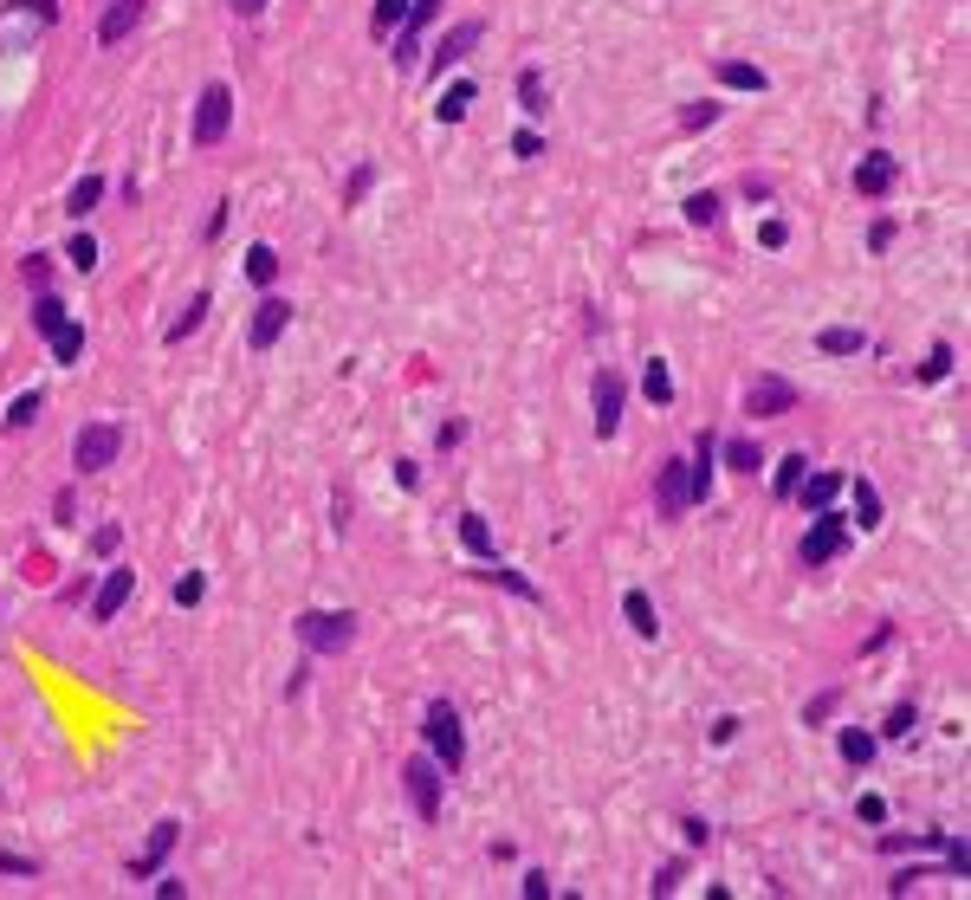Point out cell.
<instances>
[{
    "instance_id": "obj_33",
    "label": "cell",
    "mask_w": 971,
    "mask_h": 900,
    "mask_svg": "<svg viewBox=\"0 0 971 900\" xmlns=\"http://www.w3.org/2000/svg\"><path fill=\"white\" fill-rule=\"evenodd\" d=\"M726 460H732V473H758L764 467V447L758 441H726Z\"/></svg>"
},
{
    "instance_id": "obj_2",
    "label": "cell",
    "mask_w": 971,
    "mask_h": 900,
    "mask_svg": "<svg viewBox=\"0 0 971 900\" xmlns=\"http://www.w3.org/2000/svg\"><path fill=\"white\" fill-rule=\"evenodd\" d=\"M357 642V616L350 609H305L298 616V648L305 654H344Z\"/></svg>"
},
{
    "instance_id": "obj_8",
    "label": "cell",
    "mask_w": 971,
    "mask_h": 900,
    "mask_svg": "<svg viewBox=\"0 0 971 900\" xmlns=\"http://www.w3.org/2000/svg\"><path fill=\"white\" fill-rule=\"evenodd\" d=\"M797 408V389L784 383V376H758V383L745 389V415L751 421H771V415H790Z\"/></svg>"
},
{
    "instance_id": "obj_54",
    "label": "cell",
    "mask_w": 971,
    "mask_h": 900,
    "mask_svg": "<svg viewBox=\"0 0 971 900\" xmlns=\"http://www.w3.org/2000/svg\"><path fill=\"white\" fill-rule=\"evenodd\" d=\"M227 7H234L240 20H253V13H266V0H227Z\"/></svg>"
},
{
    "instance_id": "obj_5",
    "label": "cell",
    "mask_w": 971,
    "mask_h": 900,
    "mask_svg": "<svg viewBox=\"0 0 971 900\" xmlns=\"http://www.w3.org/2000/svg\"><path fill=\"white\" fill-rule=\"evenodd\" d=\"M227 124H234V91H227V85H208L195 98V124H188V136H195L201 149H214L227 136Z\"/></svg>"
},
{
    "instance_id": "obj_53",
    "label": "cell",
    "mask_w": 971,
    "mask_h": 900,
    "mask_svg": "<svg viewBox=\"0 0 971 900\" xmlns=\"http://www.w3.org/2000/svg\"><path fill=\"white\" fill-rule=\"evenodd\" d=\"M829 706H836V693H816V700H810V713H803V719L816 726V719H829Z\"/></svg>"
},
{
    "instance_id": "obj_13",
    "label": "cell",
    "mask_w": 971,
    "mask_h": 900,
    "mask_svg": "<svg viewBox=\"0 0 971 900\" xmlns=\"http://www.w3.org/2000/svg\"><path fill=\"white\" fill-rule=\"evenodd\" d=\"M285 324H292V305H285V298H259V311H253V350L279 344Z\"/></svg>"
},
{
    "instance_id": "obj_49",
    "label": "cell",
    "mask_w": 971,
    "mask_h": 900,
    "mask_svg": "<svg viewBox=\"0 0 971 900\" xmlns=\"http://www.w3.org/2000/svg\"><path fill=\"white\" fill-rule=\"evenodd\" d=\"M117 544H123V531H117V525H104V531H98V538H91V551H98V557H111V551H117Z\"/></svg>"
},
{
    "instance_id": "obj_38",
    "label": "cell",
    "mask_w": 971,
    "mask_h": 900,
    "mask_svg": "<svg viewBox=\"0 0 971 900\" xmlns=\"http://www.w3.org/2000/svg\"><path fill=\"white\" fill-rule=\"evenodd\" d=\"M65 259H72V266H98V240H91V234H72V240H65Z\"/></svg>"
},
{
    "instance_id": "obj_3",
    "label": "cell",
    "mask_w": 971,
    "mask_h": 900,
    "mask_svg": "<svg viewBox=\"0 0 971 900\" xmlns=\"http://www.w3.org/2000/svg\"><path fill=\"white\" fill-rule=\"evenodd\" d=\"M428 745H434V765H441V771L467 765V732H460V713L447 700L428 706Z\"/></svg>"
},
{
    "instance_id": "obj_18",
    "label": "cell",
    "mask_w": 971,
    "mask_h": 900,
    "mask_svg": "<svg viewBox=\"0 0 971 900\" xmlns=\"http://www.w3.org/2000/svg\"><path fill=\"white\" fill-rule=\"evenodd\" d=\"M622 616H628V629H635L641 642H654V635H661V622H654V603H648V590H628V596H622Z\"/></svg>"
},
{
    "instance_id": "obj_37",
    "label": "cell",
    "mask_w": 971,
    "mask_h": 900,
    "mask_svg": "<svg viewBox=\"0 0 971 900\" xmlns=\"http://www.w3.org/2000/svg\"><path fill=\"white\" fill-rule=\"evenodd\" d=\"M713 117H719V104H706V98H700V104H687V111H680V130H687V136H700L706 124H713Z\"/></svg>"
},
{
    "instance_id": "obj_20",
    "label": "cell",
    "mask_w": 971,
    "mask_h": 900,
    "mask_svg": "<svg viewBox=\"0 0 971 900\" xmlns=\"http://www.w3.org/2000/svg\"><path fill=\"white\" fill-rule=\"evenodd\" d=\"M208 311H214V298H208V292H195V298H188V305H182V318L169 324V344H182V337H195V331H201V318H208Z\"/></svg>"
},
{
    "instance_id": "obj_31",
    "label": "cell",
    "mask_w": 971,
    "mask_h": 900,
    "mask_svg": "<svg viewBox=\"0 0 971 900\" xmlns=\"http://www.w3.org/2000/svg\"><path fill=\"white\" fill-rule=\"evenodd\" d=\"M246 279H253V285H272V279H279V253H272V247H253V253H246Z\"/></svg>"
},
{
    "instance_id": "obj_48",
    "label": "cell",
    "mask_w": 971,
    "mask_h": 900,
    "mask_svg": "<svg viewBox=\"0 0 971 900\" xmlns=\"http://www.w3.org/2000/svg\"><path fill=\"white\" fill-rule=\"evenodd\" d=\"M369 182H376V175H369V169H357V175H350V182H344V201H350V208H357V201L369 195Z\"/></svg>"
},
{
    "instance_id": "obj_28",
    "label": "cell",
    "mask_w": 971,
    "mask_h": 900,
    "mask_svg": "<svg viewBox=\"0 0 971 900\" xmlns=\"http://www.w3.org/2000/svg\"><path fill=\"white\" fill-rule=\"evenodd\" d=\"M59 324H65V305H59L52 292H39V298H33V331H39V337H52Z\"/></svg>"
},
{
    "instance_id": "obj_23",
    "label": "cell",
    "mask_w": 971,
    "mask_h": 900,
    "mask_svg": "<svg viewBox=\"0 0 971 900\" xmlns=\"http://www.w3.org/2000/svg\"><path fill=\"white\" fill-rule=\"evenodd\" d=\"M98 201H104V175H85V182L65 195V214H78V221H85V214H98Z\"/></svg>"
},
{
    "instance_id": "obj_15",
    "label": "cell",
    "mask_w": 971,
    "mask_h": 900,
    "mask_svg": "<svg viewBox=\"0 0 971 900\" xmlns=\"http://www.w3.org/2000/svg\"><path fill=\"white\" fill-rule=\"evenodd\" d=\"M887 188H894V156H861V169H855V195L881 201Z\"/></svg>"
},
{
    "instance_id": "obj_39",
    "label": "cell",
    "mask_w": 971,
    "mask_h": 900,
    "mask_svg": "<svg viewBox=\"0 0 971 900\" xmlns=\"http://www.w3.org/2000/svg\"><path fill=\"white\" fill-rule=\"evenodd\" d=\"M415 52H421V33L402 20V39H395V65H402V72H415Z\"/></svg>"
},
{
    "instance_id": "obj_42",
    "label": "cell",
    "mask_w": 971,
    "mask_h": 900,
    "mask_svg": "<svg viewBox=\"0 0 971 900\" xmlns=\"http://www.w3.org/2000/svg\"><path fill=\"white\" fill-rule=\"evenodd\" d=\"M480 577H492V583H505V590H518L525 603H538V583H525L518 570H480Z\"/></svg>"
},
{
    "instance_id": "obj_34",
    "label": "cell",
    "mask_w": 971,
    "mask_h": 900,
    "mask_svg": "<svg viewBox=\"0 0 971 900\" xmlns=\"http://www.w3.org/2000/svg\"><path fill=\"white\" fill-rule=\"evenodd\" d=\"M946 376H952V344H933L920 363V383H946Z\"/></svg>"
},
{
    "instance_id": "obj_41",
    "label": "cell",
    "mask_w": 971,
    "mask_h": 900,
    "mask_svg": "<svg viewBox=\"0 0 971 900\" xmlns=\"http://www.w3.org/2000/svg\"><path fill=\"white\" fill-rule=\"evenodd\" d=\"M408 20V0H376V33H395Z\"/></svg>"
},
{
    "instance_id": "obj_44",
    "label": "cell",
    "mask_w": 971,
    "mask_h": 900,
    "mask_svg": "<svg viewBox=\"0 0 971 900\" xmlns=\"http://www.w3.org/2000/svg\"><path fill=\"white\" fill-rule=\"evenodd\" d=\"M512 156H518V162L544 156V136H538V130H518V136H512Z\"/></svg>"
},
{
    "instance_id": "obj_21",
    "label": "cell",
    "mask_w": 971,
    "mask_h": 900,
    "mask_svg": "<svg viewBox=\"0 0 971 900\" xmlns=\"http://www.w3.org/2000/svg\"><path fill=\"white\" fill-rule=\"evenodd\" d=\"M460 544H467L480 564H492V531H486V518L480 512H460Z\"/></svg>"
},
{
    "instance_id": "obj_29",
    "label": "cell",
    "mask_w": 971,
    "mask_h": 900,
    "mask_svg": "<svg viewBox=\"0 0 971 900\" xmlns=\"http://www.w3.org/2000/svg\"><path fill=\"white\" fill-rule=\"evenodd\" d=\"M0 421H7L13 434H20V428H33V421H39V395H33V389H26V395H13V402H7V415H0Z\"/></svg>"
},
{
    "instance_id": "obj_51",
    "label": "cell",
    "mask_w": 971,
    "mask_h": 900,
    "mask_svg": "<svg viewBox=\"0 0 971 900\" xmlns=\"http://www.w3.org/2000/svg\"><path fill=\"white\" fill-rule=\"evenodd\" d=\"M395 486H421V467H415V460H395Z\"/></svg>"
},
{
    "instance_id": "obj_24",
    "label": "cell",
    "mask_w": 971,
    "mask_h": 900,
    "mask_svg": "<svg viewBox=\"0 0 971 900\" xmlns=\"http://www.w3.org/2000/svg\"><path fill=\"white\" fill-rule=\"evenodd\" d=\"M473 98H480V91H473V78H467V85H454L441 104H434V117H441V124H460V117L473 111Z\"/></svg>"
},
{
    "instance_id": "obj_43",
    "label": "cell",
    "mask_w": 971,
    "mask_h": 900,
    "mask_svg": "<svg viewBox=\"0 0 971 900\" xmlns=\"http://www.w3.org/2000/svg\"><path fill=\"white\" fill-rule=\"evenodd\" d=\"M913 719H920L913 706H894V713H887V726H881V739H907V732H913Z\"/></svg>"
},
{
    "instance_id": "obj_14",
    "label": "cell",
    "mask_w": 971,
    "mask_h": 900,
    "mask_svg": "<svg viewBox=\"0 0 971 900\" xmlns=\"http://www.w3.org/2000/svg\"><path fill=\"white\" fill-rule=\"evenodd\" d=\"M836 493H842V473H803V486H797V493H790V499H803V506H810V512H829V506H836Z\"/></svg>"
},
{
    "instance_id": "obj_19",
    "label": "cell",
    "mask_w": 971,
    "mask_h": 900,
    "mask_svg": "<svg viewBox=\"0 0 971 900\" xmlns=\"http://www.w3.org/2000/svg\"><path fill=\"white\" fill-rule=\"evenodd\" d=\"M713 72H719V85H726V91H764V85H771V78H764L758 65H745V59H719Z\"/></svg>"
},
{
    "instance_id": "obj_50",
    "label": "cell",
    "mask_w": 971,
    "mask_h": 900,
    "mask_svg": "<svg viewBox=\"0 0 971 900\" xmlns=\"http://www.w3.org/2000/svg\"><path fill=\"white\" fill-rule=\"evenodd\" d=\"M758 240H764V247H784L790 227H784V221H764V227H758Z\"/></svg>"
},
{
    "instance_id": "obj_12",
    "label": "cell",
    "mask_w": 971,
    "mask_h": 900,
    "mask_svg": "<svg viewBox=\"0 0 971 900\" xmlns=\"http://www.w3.org/2000/svg\"><path fill=\"white\" fill-rule=\"evenodd\" d=\"M654 506H661V518H680L693 506V493H687V460H667L661 467V480H654Z\"/></svg>"
},
{
    "instance_id": "obj_30",
    "label": "cell",
    "mask_w": 971,
    "mask_h": 900,
    "mask_svg": "<svg viewBox=\"0 0 971 900\" xmlns=\"http://www.w3.org/2000/svg\"><path fill=\"white\" fill-rule=\"evenodd\" d=\"M719 208H726V201H719L713 188H700V195H687V221H693V227H713V221H719Z\"/></svg>"
},
{
    "instance_id": "obj_47",
    "label": "cell",
    "mask_w": 971,
    "mask_h": 900,
    "mask_svg": "<svg viewBox=\"0 0 971 900\" xmlns=\"http://www.w3.org/2000/svg\"><path fill=\"white\" fill-rule=\"evenodd\" d=\"M175 603H182V609H195V603H201V577H195V570H188V577L175 583Z\"/></svg>"
},
{
    "instance_id": "obj_45",
    "label": "cell",
    "mask_w": 971,
    "mask_h": 900,
    "mask_svg": "<svg viewBox=\"0 0 971 900\" xmlns=\"http://www.w3.org/2000/svg\"><path fill=\"white\" fill-rule=\"evenodd\" d=\"M680 881H687V862H667V868H661V875H654V894H674V888H680Z\"/></svg>"
},
{
    "instance_id": "obj_52",
    "label": "cell",
    "mask_w": 971,
    "mask_h": 900,
    "mask_svg": "<svg viewBox=\"0 0 971 900\" xmlns=\"http://www.w3.org/2000/svg\"><path fill=\"white\" fill-rule=\"evenodd\" d=\"M887 240H894V221H874V227H868V247H874V253H881V247H887Z\"/></svg>"
},
{
    "instance_id": "obj_9",
    "label": "cell",
    "mask_w": 971,
    "mask_h": 900,
    "mask_svg": "<svg viewBox=\"0 0 971 900\" xmlns=\"http://www.w3.org/2000/svg\"><path fill=\"white\" fill-rule=\"evenodd\" d=\"M590 402H596V434L609 441V434L622 428V402H628V395H622V376H615V370H596V383H590Z\"/></svg>"
},
{
    "instance_id": "obj_26",
    "label": "cell",
    "mask_w": 971,
    "mask_h": 900,
    "mask_svg": "<svg viewBox=\"0 0 971 900\" xmlns=\"http://www.w3.org/2000/svg\"><path fill=\"white\" fill-rule=\"evenodd\" d=\"M46 344H52V357H59V363H78V350H85V331H78V324H72V318H65V324H59V331H52V337H46Z\"/></svg>"
},
{
    "instance_id": "obj_40",
    "label": "cell",
    "mask_w": 971,
    "mask_h": 900,
    "mask_svg": "<svg viewBox=\"0 0 971 900\" xmlns=\"http://www.w3.org/2000/svg\"><path fill=\"white\" fill-rule=\"evenodd\" d=\"M20 272H26V285H33V292H46V279H52V259H46V253H26V259H20Z\"/></svg>"
},
{
    "instance_id": "obj_7",
    "label": "cell",
    "mask_w": 971,
    "mask_h": 900,
    "mask_svg": "<svg viewBox=\"0 0 971 900\" xmlns=\"http://www.w3.org/2000/svg\"><path fill=\"white\" fill-rule=\"evenodd\" d=\"M408 803H415V816L421 823H434V816H441V765H428V758H408Z\"/></svg>"
},
{
    "instance_id": "obj_11",
    "label": "cell",
    "mask_w": 971,
    "mask_h": 900,
    "mask_svg": "<svg viewBox=\"0 0 971 900\" xmlns=\"http://www.w3.org/2000/svg\"><path fill=\"white\" fill-rule=\"evenodd\" d=\"M149 0H111V7L98 13V46H117V39H130L136 26H143Z\"/></svg>"
},
{
    "instance_id": "obj_16",
    "label": "cell",
    "mask_w": 971,
    "mask_h": 900,
    "mask_svg": "<svg viewBox=\"0 0 971 900\" xmlns=\"http://www.w3.org/2000/svg\"><path fill=\"white\" fill-rule=\"evenodd\" d=\"M175 829H182V823H156V836H149V849H143V855L130 862V875H136V881H143V875H156V868L169 862V849H175Z\"/></svg>"
},
{
    "instance_id": "obj_32",
    "label": "cell",
    "mask_w": 971,
    "mask_h": 900,
    "mask_svg": "<svg viewBox=\"0 0 971 900\" xmlns=\"http://www.w3.org/2000/svg\"><path fill=\"white\" fill-rule=\"evenodd\" d=\"M816 344H823L829 357H855V350H861V331H855V324H836V331H823Z\"/></svg>"
},
{
    "instance_id": "obj_46",
    "label": "cell",
    "mask_w": 971,
    "mask_h": 900,
    "mask_svg": "<svg viewBox=\"0 0 971 900\" xmlns=\"http://www.w3.org/2000/svg\"><path fill=\"white\" fill-rule=\"evenodd\" d=\"M434 13H441V0H408V26H415V33L434 20Z\"/></svg>"
},
{
    "instance_id": "obj_35",
    "label": "cell",
    "mask_w": 971,
    "mask_h": 900,
    "mask_svg": "<svg viewBox=\"0 0 971 900\" xmlns=\"http://www.w3.org/2000/svg\"><path fill=\"white\" fill-rule=\"evenodd\" d=\"M855 525H881V493L868 480H855Z\"/></svg>"
},
{
    "instance_id": "obj_27",
    "label": "cell",
    "mask_w": 971,
    "mask_h": 900,
    "mask_svg": "<svg viewBox=\"0 0 971 900\" xmlns=\"http://www.w3.org/2000/svg\"><path fill=\"white\" fill-rule=\"evenodd\" d=\"M641 395H648V402H661V408L674 402V376H667V363H661V357H654V363H648V376H641Z\"/></svg>"
},
{
    "instance_id": "obj_25",
    "label": "cell",
    "mask_w": 971,
    "mask_h": 900,
    "mask_svg": "<svg viewBox=\"0 0 971 900\" xmlns=\"http://www.w3.org/2000/svg\"><path fill=\"white\" fill-rule=\"evenodd\" d=\"M803 473H810V460H803V454H784V460H777V480H771V493H777V499H790V493L803 486Z\"/></svg>"
},
{
    "instance_id": "obj_10",
    "label": "cell",
    "mask_w": 971,
    "mask_h": 900,
    "mask_svg": "<svg viewBox=\"0 0 971 900\" xmlns=\"http://www.w3.org/2000/svg\"><path fill=\"white\" fill-rule=\"evenodd\" d=\"M130 590H136V570H130V564H111V570H104V583H98V596H91V616L111 622L117 609L130 603Z\"/></svg>"
},
{
    "instance_id": "obj_1",
    "label": "cell",
    "mask_w": 971,
    "mask_h": 900,
    "mask_svg": "<svg viewBox=\"0 0 971 900\" xmlns=\"http://www.w3.org/2000/svg\"><path fill=\"white\" fill-rule=\"evenodd\" d=\"M59 26V0H7L0 7V52H33Z\"/></svg>"
},
{
    "instance_id": "obj_22",
    "label": "cell",
    "mask_w": 971,
    "mask_h": 900,
    "mask_svg": "<svg viewBox=\"0 0 971 900\" xmlns=\"http://www.w3.org/2000/svg\"><path fill=\"white\" fill-rule=\"evenodd\" d=\"M518 104H525L531 117L551 111V98H544V72H538V65H525V72H518Z\"/></svg>"
},
{
    "instance_id": "obj_17",
    "label": "cell",
    "mask_w": 971,
    "mask_h": 900,
    "mask_svg": "<svg viewBox=\"0 0 971 900\" xmlns=\"http://www.w3.org/2000/svg\"><path fill=\"white\" fill-rule=\"evenodd\" d=\"M473 46H480V26H473V20H467V26H454V33H447V39H441V52H434V59H428V65H434V72H447V65H460V59H467V52H473Z\"/></svg>"
},
{
    "instance_id": "obj_4",
    "label": "cell",
    "mask_w": 971,
    "mask_h": 900,
    "mask_svg": "<svg viewBox=\"0 0 971 900\" xmlns=\"http://www.w3.org/2000/svg\"><path fill=\"white\" fill-rule=\"evenodd\" d=\"M117 447H123V428H117V421H91V428H78V441H72V467L91 480V473H104L117 460Z\"/></svg>"
},
{
    "instance_id": "obj_6",
    "label": "cell",
    "mask_w": 971,
    "mask_h": 900,
    "mask_svg": "<svg viewBox=\"0 0 971 900\" xmlns=\"http://www.w3.org/2000/svg\"><path fill=\"white\" fill-rule=\"evenodd\" d=\"M842 551H849V525L836 518V506L816 512V525L803 531V564H836Z\"/></svg>"
},
{
    "instance_id": "obj_36",
    "label": "cell",
    "mask_w": 971,
    "mask_h": 900,
    "mask_svg": "<svg viewBox=\"0 0 971 900\" xmlns=\"http://www.w3.org/2000/svg\"><path fill=\"white\" fill-rule=\"evenodd\" d=\"M842 758H849V765H868V758H874V732H842Z\"/></svg>"
}]
</instances>
